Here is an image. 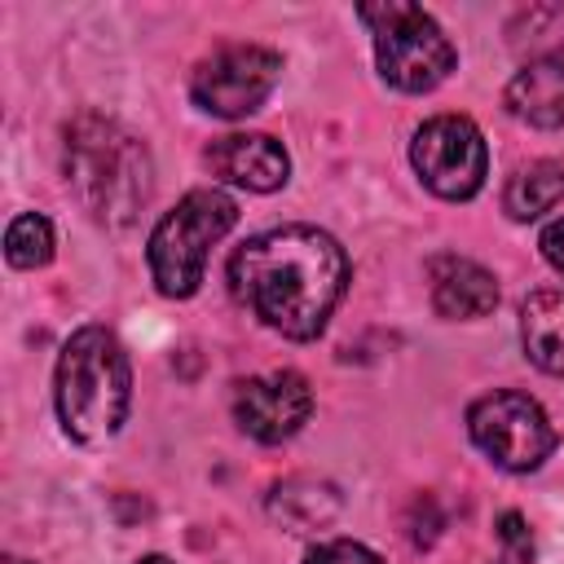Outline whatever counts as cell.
<instances>
[{"label":"cell","instance_id":"obj_1","mask_svg":"<svg viewBox=\"0 0 564 564\" xmlns=\"http://www.w3.org/2000/svg\"><path fill=\"white\" fill-rule=\"evenodd\" d=\"M229 286L269 330L317 339L344 300L348 256L317 225H278L229 256Z\"/></svg>","mask_w":564,"mask_h":564},{"label":"cell","instance_id":"obj_2","mask_svg":"<svg viewBox=\"0 0 564 564\" xmlns=\"http://www.w3.org/2000/svg\"><path fill=\"white\" fill-rule=\"evenodd\" d=\"M62 167L75 203L106 229H128L154 194V159L145 141L97 110L66 123Z\"/></svg>","mask_w":564,"mask_h":564},{"label":"cell","instance_id":"obj_3","mask_svg":"<svg viewBox=\"0 0 564 564\" xmlns=\"http://www.w3.org/2000/svg\"><path fill=\"white\" fill-rule=\"evenodd\" d=\"M53 401L57 419L70 441L79 445H106L128 423L132 405V366L115 330L106 326H79L57 357L53 375Z\"/></svg>","mask_w":564,"mask_h":564},{"label":"cell","instance_id":"obj_4","mask_svg":"<svg viewBox=\"0 0 564 564\" xmlns=\"http://www.w3.org/2000/svg\"><path fill=\"white\" fill-rule=\"evenodd\" d=\"M238 220V203L207 185V189H189L150 234L145 260H150V278L159 286V295L167 300H189L203 282L207 269V251L234 229Z\"/></svg>","mask_w":564,"mask_h":564},{"label":"cell","instance_id":"obj_5","mask_svg":"<svg viewBox=\"0 0 564 564\" xmlns=\"http://www.w3.org/2000/svg\"><path fill=\"white\" fill-rule=\"evenodd\" d=\"M357 18L375 35V66L383 84L401 93H432L436 84L449 79L458 53L427 9L405 0H383V4H361Z\"/></svg>","mask_w":564,"mask_h":564},{"label":"cell","instance_id":"obj_6","mask_svg":"<svg viewBox=\"0 0 564 564\" xmlns=\"http://www.w3.org/2000/svg\"><path fill=\"white\" fill-rule=\"evenodd\" d=\"M467 432L480 454L502 471H538L555 449V427L546 410L524 392H489L471 401Z\"/></svg>","mask_w":564,"mask_h":564},{"label":"cell","instance_id":"obj_7","mask_svg":"<svg viewBox=\"0 0 564 564\" xmlns=\"http://www.w3.org/2000/svg\"><path fill=\"white\" fill-rule=\"evenodd\" d=\"M278 79H282V53L264 44H225L194 66L189 97L198 110L216 119H247L269 101Z\"/></svg>","mask_w":564,"mask_h":564},{"label":"cell","instance_id":"obj_8","mask_svg":"<svg viewBox=\"0 0 564 564\" xmlns=\"http://www.w3.org/2000/svg\"><path fill=\"white\" fill-rule=\"evenodd\" d=\"M410 163H414L419 181L436 198H449V203H463V198L480 194V185L489 176L485 137L467 115L427 119L410 141Z\"/></svg>","mask_w":564,"mask_h":564},{"label":"cell","instance_id":"obj_9","mask_svg":"<svg viewBox=\"0 0 564 564\" xmlns=\"http://www.w3.org/2000/svg\"><path fill=\"white\" fill-rule=\"evenodd\" d=\"M308 414H313V388L295 370L256 375L234 388V423L264 445L295 436L308 423Z\"/></svg>","mask_w":564,"mask_h":564},{"label":"cell","instance_id":"obj_10","mask_svg":"<svg viewBox=\"0 0 564 564\" xmlns=\"http://www.w3.org/2000/svg\"><path fill=\"white\" fill-rule=\"evenodd\" d=\"M207 167L229 185H242L251 194H273L291 176V154L269 132H229L207 145Z\"/></svg>","mask_w":564,"mask_h":564},{"label":"cell","instance_id":"obj_11","mask_svg":"<svg viewBox=\"0 0 564 564\" xmlns=\"http://www.w3.org/2000/svg\"><path fill=\"white\" fill-rule=\"evenodd\" d=\"M427 282H432V304L441 317L449 322H471L498 308V282L485 264L467 260V256H436L427 264Z\"/></svg>","mask_w":564,"mask_h":564},{"label":"cell","instance_id":"obj_12","mask_svg":"<svg viewBox=\"0 0 564 564\" xmlns=\"http://www.w3.org/2000/svg\"><path fill=\"white\" fill-rule=\"evenodd\" d=\"M502 101H507V110H511L520 123H533V128H564V53L524 62V66L511 75Z\"/></svg>","mask_w":564,"mask_h":564},{"label":"cell","instance_id":"obj_13","mask_svg":"<svg viewBox=\"0 0 564 564\" xmlns=\"http://www.w3.org/2000/svg\"><path fill=\"white\" fill-rule=\"evenodd\" d=\"M520 344H524V357L538 370L564 375V291H533L524 300Z\"/></svg>","mask_w":564,"mask_h":564},{"label":"cell","instance_id":"obj_14","mask_svg":"<svg viewBox=\"0 0 564 564\" xmlns=\"http://www.w3.org/2000/svg\"><path fill=\"white\" fill-rule=\"evenodd\" d=\"M560 198H564V163H555V159H538V163L520 167L502 189V207L511 220H538Z\"/></svg>","mask_w":564,"mask_h":564},{"label":"cell","instance_id":"obj_15","mask_svg":"<svg viewBox=\"0 0 564 564\" xmlns=\"http://www.w3.org/2000/svg\"><path fill=\"white\" fill-rule=\"evenodd\" d=\"M53 247H57L53 242V225L40 212H22L4 229V260L13 269H40V264H48L53 260Z\"/></svg>","mask_w":564,"mask_h":564},{"label":"cell","instance_id":"obj_16","mask_svg":"<svg viewBox=\"0 0 564 564\" xmlns=\"http://www.w3.org/2000/svg\"><path fill=\"white\" fill-rule=\"evenodd\" d=\"M494 533H498V560L494 564H533V533H529L520 511H502Z\"/></svg>","mask_w":564,"mask_h":564},{"label":"cell","instance_id":"obj_17","mask_svg":"<svg viewBox=\"0 0 564 564\" xmlns=\"http://www.w3.org/2000/svg\"><path fill=\"white\" fill-rule=\"evenodd\" d=\"M304 564H383L366 542H352V538H335V542H317Z\"/></svg>","mask_w":564,"mask_h":564},{"label":"cell","instance_id":"obj_18","mask_svg":"<svg viewBox=\"0 0 564 564\" xmlns=\"http://www.w3.org/2000/svg\"><path fill=\"white\" fill-rule=\"evenodd\" d=\"M538 247H542V256L551 260V269H555V273H564V216H560V220H551V225L542 229Z\"/></svg>","mask_w":564,"mask_h":564},{"label":"cell","instance_id":"obj_19","mask_svg":"<svg viewBox=\"0 0 564 564\" xmlns=\"http://www.w3.org/2000/svg\"><path fill=\"white\" fill-rule=\"evenodd\" d=\"M137 564H172V560H167V555H141Z\"/></svg>","mask_w":564,"mask_h":564},{"label":"cell","instance_id":"obj_20","mask_svg":"<svg viewBox=\"0 0 564 564\" xmlns=\"http://www.w3.org/2000/svg\"><path fill=\"white\" fill-rule=\"evenodd\" d=\"M9 564H22V560H9Z\"/></svg>","mask_w":564,"mask_h":564}]
</instances>
